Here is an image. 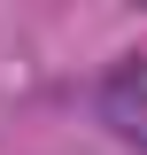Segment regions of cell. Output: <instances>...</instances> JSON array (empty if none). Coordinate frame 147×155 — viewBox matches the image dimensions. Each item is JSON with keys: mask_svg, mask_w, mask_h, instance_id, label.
Here are the masks:
<instances>
[{"mask_svg": "<svg viewBox=\"0 0 147 155\" xmlns=\"http://www.w3.org/2000/svg\"><path fill=\"white\" fill-rule=\"evenodd\" d=\"M101 116H109V132H116V140L147 147V54L124 62V70L101 85Z\"/></svg>", "mask_w": 147, "mask_h": 155, "instance_id": "6da1fadb", "label": "cell"}]
</instances>
